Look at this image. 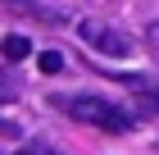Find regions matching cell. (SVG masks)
<instances>
[{
    "instance_id": "6da1fadb",
    "label": "cell",
    "mask_w": 159,
    "mask_h": 155,
    "mask_svg": "<svg viewBox=\"0 0 159 155\" xmlns=\"http://www.w3.org/2000/svg\"><path fill=\"white\" fill-rule=\"evenodd\" d=\"M50 105L73 114L77 123H91V128H105V132H127L136 123L127 109H118L114 100H100V96H50Z\"/></svg>"
},
{
    "instance_id": "52a82bcc",
    "label": "cell",
    "mask_w": 159,
    "mask_h": 155,
    "mask_svg": "<svg viewBox=\"0 0 159 155\" xmlns=\"http://www.w3.org/2000/svg\"><path fill=\"white\" fill-rule=\"evenodd\" d=\"M0 132H5V137H18V128H14L9 119H0Z\"/></svg>"
},
{
    "instance_id": "277c9868",
    "label": "cell",
    "mask_w": 159,
    "mask_h": 155,
    "mask_svg": "<svg viewBox=\"0 0 159 155\" xmlns=\"http://www.w3.org/2000/svg\"><path fill=\"white\" fill-rule=\"evenodd\" d=\"M0 55L18 64V60H27V55H32V41H27L23 32H9V36H5V41H0Z\"/></svg>"
},
{
    "instance_id": "5b68a950",
    "label": "cell",
    "mask_w": 159,
    "mask_h": 155,
    "mask_svg": "<svg viewBox=\"0 0 159 155\" xmlns=\"http://www.w3.org/2000/svg\"><path fill=\"white\" fill-rule=\"evenodd\" d=\"M64 64H68V60H64L59 50H41V55H37V69H41V73H59Z\"/></svg>"
},
{
    "instance_id": "ba28073f",
    "label": "cell",
    "mask_w": 159,
    "mask_h": 155,
    "mask_svg": "<svg viewBox=\"0 0 159 155\" xmlns=\"http://www.w3.org/2000/svg\"><path fill=\"white\" fill-rule=\"evenodd\" d=\"M9 96H14V87H9V82H0V100H9Z\"/></svg>"
},
{
    "instance_id": "7a4b0ae2",
    "label": "cell",
    "mask_w": 159,
    "mask_h": 155,
    "mask_svg": "<svg viewBox=\"0 0 159 155\" xmlns=\"http://www.w3.org/2000/svg\"><path fill=\"white\" fill-rule=\"evenodd\" d=\"M77 36H82V46L96 50V55H114V60L132 55V36L118 32V27H109V23H77Z\"/></svg>"
},
{
    "instance_id": "8992f818",
    "label": "cell",
    "mask_w": 159,
    "mask_h": 155,
    "mask_svg": "<svg viewBox=\"0 0 159 155\" xmlns=\"http://www.w3.org/2000/svg\"><path fill=\"white\" fill-rule=\"evenodd\" d=\"M18 155H55V151H50V146H23Z\"/></svg>"
},
{
    "instance_id": "3957f363",
    "label": "cell",
    "mask_w": 159,
    "mask_h": 155,
    "mask_svg": "<svg viewBox=\"0 0 159 155\" xmlns=\"http://www.w3.org/2000/svg\"><path fill=\"white\" fill-rule=\"evenodd\" d=\"M5 9H9V14H23V18H37V23H50V27L68 23V14H64V9L41 5V0H5Z\"/></svg>"
}]
</instances>
